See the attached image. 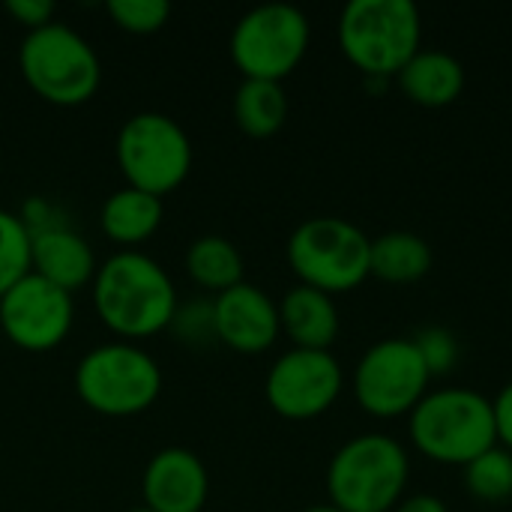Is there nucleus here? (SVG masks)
I'll return each mask as SVG.
<instances>
[{"mask_svg": "<svg viewBox=\"0 0 512 512\" xmlns=\"http://www.w3.org/2000/svg\"><path fill=\"white\" fill-rule=\"evenodd\" d=\"M90 291L99 321L120 342H141L165 333L180 303L168 270L141 249L108 255L99 264Z\"/></svg>", "mask_w": 512, "mask_h": 512, "instance_id": "nucleus-1", "label": "nucleus"}, {"mask_svg": "<svg viewBox=\"0 0 512 512\" xmlns=\"http://www.w3.org/2000/svg\"><path fill=\"white\" fill-rule=\"evenodd\" d=\"M408 435L429 462L465 468L498 447L492 399L468 387L429 390L408 414Z\"/></svg>", "mask_w": 512, "mask_h": 512, "instance_id": "nucleus-2", "label": "nucleus"}, {"mask_svg": "<svg viewBox=\"0 0 512 512\" xmlns=\"http://www.w3.org/2000/svg\"><path fill=\"white\" fill-rule=\"evenodd\" d=\"M336 39L363 78H390L423 48V15L411 0H351L339 12Z\"/></svg>", "mask_w": 512, "mask_h": 512, "instance_id": "nucleus-3", "label": "nucleus"}, {"mask_svg": "<svg viewBox=\"0 0 512 512\" xmlns=\"http://www.w3.org/2000/svg\"><path fill=\"white\" fill-rule=\"evenodd\" d=\"M75 393L99 417L126 420L150 411L165 387L162 369L138 342H105L90 348L75 366Z\"/></svg>", "mask_w": 512, "mask_h": 512, "instance_id": "nucleus-4", "label": "nucleus"}, {"mask_svg": "<svg viewBox=\"0 0 512 512\" xmlns=\"http://www.w3.org/2000/svg\"><path fill=\"white\" fill-rule=\"evenodd\" d=\"M18 69L24 84L48 105H87L102 84V60L96 48L69 24L51 21L24 33L18 45Z\"/></svg>", "mask_w": 512, "mask_h": 512, "instance_id": "nucleus-5", "label": "nucleus"}, {"mask_svg": "<svg viewBox=\"0 0 512 512\" xmlns=\"http://www.w3.org/2000/svg\"><path fill=\"white\" fill-rule=\"evenodd\" d=\"M411 477L408 450L390 435H357L327 465V501L342 512H393Z\"/></svg>", "mask_w": 512, "mask_h": 512, "instance_id": "nucleus-6", "label": "nucleus"}, {"mask_svg": "<svg viewBox=\"0 0 512 512\" xmlns=\"http://www.w3.org/2000/svg\"><path fill=\"white\" fill-rule=\"evenodd\" d=\"M285 258L300 285L336 297L372 276V237L342 216H312L291 231Z\"/></svg>", "mask_w": 512, "mask_h": 512, "instance_id": "nucleus-7", "label": "nucleus"}, {"mask_svg": "<svg viewBox=\"0 0 512 512\" xmlns=\"http://www.w3.org/2000/svg\"><path fill=\"white\" fill-rule=\"evenodd\" d=\"M114 159L126 186L165 201V195L177 192L192 171V141L174 117L138 111L120 126Z\"/></svg>", "mask_w": 512, "mask_h": 512, "instance_id": "nucleus-8", "label": "nucleus"}, {"mask_svg": "<svg viewBox=\"0 0 512 512\" xmlns=\"http://www.w3.org/2000/svg\"><path fill=\"white\" fill-rule=\"evenodd\" d=\"M312 24L291 3H261L249 9L231 30L228 54L243 78L285 81L306 57Z\"/></svg>", "mask_w": 512, "mask_h": 512, "instance_id": "nucleus-9", "label": "nucleus"}, {"mask_svg": "<svg viewBox=\"0 0 512 512\" xmlns=\"http://www.w3.org/2000/svg\"><path fill=\"white\" fill-rule=\"evenodd\" d=\"M432 375L414 339H381L357 360L351 387L363 414L375 420L408 417L429 393Z\"/></svg>", "mask_w": 512, "mask_h": 512, "instance_id": "nucleus-10", "label": "nucleus"}, {"mask_svg": "<svg viewBox=\"0 0 512 512\" xmlns=\"http://www.w3.org/2000/svg\"><path fill=\"white\" fill-rule=\"evenodd\" d=\"M345 372L333 351L291 348L273 360L264 378V399L282 420L306 423L324 417L342 396Z\"/></svg>", "mask_w": 512, "mask_h": 512, "instance_id": "nucleus-11", "label": "nucleus"}, {"mask_svg": "<svg viewBox=\"0 0 512 512\" xmlns=\"http://www.w3.org/2000/svg\"><path fill=\"white\" fill-rule=\"evenodd\" d=\"M72 324V294L60 291L36 273H27L0 297V330L15 348L27 354H45L60 348Z\"/></svg>", "mask_w": 512, "mask_h": 512, "instance_id": "nucleus-12", "label": "nucleus"}, {"mask_svg": "<svg viewBox=\"0 0 512 512\" xmlns=\"http://www.w3.org/2000/svg\"><path fill=\"white\" fill-rule=\"evenodd\" d=\"M219 345L237 354H264L282 336L279 303L252 282H240L213 297Z\"/></svg>", "mask_w": 512, "mask_h": 512, "instance_id": "nucleus-13", "label": "nucleus"}, {"mask_svg": "<svg viewBox=\"0 0 512 512\" xmlns=\"http://www.w3.org/2000/svg\"><path fill=\"white\" fill-rule=\"evenodd\" d=\"M141 498L153 512H204L210 498L207 465L186 447H165L144 465Z\"/></svg>", "mask_w": 512, "mask_h": 512, "instance_id": "nucleus-14", "label": "nucleus"}, {"mask_svg": "<svg viewBox=\"0 0 512 512\" xmlns=\"http://www.w3.org/2000/svg\"><path fill=\"white\" fill-rule=\"evenodd\" d=\"M99 264L93 246L75 228H51L30 234V273L57 285L66 294H75L93 285Z\"/></svg>", "mask_w": 512, "mask_h": 512, "instance_id": "nucleus-15", "label": "nucleus"}, {"mask_svg": "<svg viewBox=\"0 0 512 512\" xmlns=\"http://www.w3.org/2000/svg\"><path fill=\"white\" fill-rule=\"evenodd\" d=\"M396 84L405 99L420 108H447L465 93L468 72L456 54L444 48H420L402 66Z\"/></svg>", "mask_w": 512, "mask_h": 512, "instance_id": "nucleus-16", "label": "nucleus"}, {"mask_svg": "<svg viewBox=\"0 0 512 512\" xmlns=\"http://www.w3.org/2000/svg\"><path fill=\"white\" fill-rule=\"evenodd\" d=\"M279 324L294 348L309 351H330L342 327L336 300L300 282L279 300Z\"/></svg>", "mask_w": 512, "mask_h": 512, "instance_id": "nucleus-17", "label": "nucleus"}, {"mask_svg": "<svg viewBox=\"0 0 512 512\" xmlns=\"http://www.w3.org/2000/svg\"><path fill=\"white\" fill-rule=\"evenodd\" d=\"M162 219H165L162 198L138 192L132 186L111 192L99 210V228L105 240L117 246V252H135L138 246H144L159 231Z\"/></svg>", "mask_w": 512, "mask_h": 512, "instance_id": "nucleus-18", "label": "nucleus"}, {"mask_svg": "<svg viewBox=\"0 0 512 512\" xmlns=\"http://www.w3.org/2000/svg\"><path fill=\"white\" fill-rule=\"evenodd\" d=\"M435 264L432 246L414 231H387L372 240V276L387 285H414Z\"/></svg>", "mask_w": 512, "mask_h": 512, "instance_id": "nucleus-19", "label": "nucleus"}, {"mask_svg": "<svg viewBox=\"0 0 512 512\" xmlns=\"http://www.w3.org/2000/svg\"><path fill=\"white\" fill-rule=\"evenodd\" d=\"M231 117L249 138H273L288 120V93L279 81L243 78L231 99Z\"/></svg>", "mask_w": 512, "mask_h": 512, "instance_id": "nucleus-20", "label": "nucleus"}, {"mask_svg": "<svg viewBox=\"0 0 512 512\" xmlns=\"http://www.w3.org/2000/svg\"><path fill=\"white\" fill-rule=\"evenodd\" d=\"M183 267H186V276L210 291L213 297L246 282L243 279V252L222 234H204L198 240L189 243L186 255H183Z\"/></svg>", "mask_w": 512, "mask_h": 512, "instance_id": "nucleus-21", "label": "nucleus"}, {"mask_svg": "<svg viewBox=\"0 0 512 512\" xmlns=\"http://www.w3.org/2000/svg\"><path fill=\"white\" fill-rule=\"evenodd\" d=\"M465 489L480 504H507L512 498V453L501 444L468 462Z\"/></svg>", "mask_w": 512, "mask_h": 512, "instance_id": "nucleus-22", "label": "nucleus"}, {"mask_svg": "<svg viewBox=\"0 0 512 512\" xmlns=\"http://www.w3.org/2000/svg\"><path fill=\"white\" fill-rule=\"evenodd\" d=\"M177 345L192 348V351H204L219 345L216 339V321H213V300L207 297H195L186 303H177L174 318L165 330Z\"/></svg>", "mask_w": 512, "mask_h": 512, "instance_id": "nucleus-23", "label": "nucleus"}, {"mask_svg": "<svg viewBox=\"0 0 512 512\" xmlns=\"http://www.w3.org/2000/svg\"><path fill=\"white\" fill-rule=\"evenodd\" d=\"M30 273V234L18 213L0 207V297Z\"/></svg>", "mask_w": 512, "mask_h": 512, "instance_id": "nucleus-24", "label": "nucleus"}, {"mask_svg": "<svg viewBox=\"0 0 512 512\" xmlns=\"http://www.w3.org/2000/svg\"><path fill=\"white\" fill-rule=\"evenodd\" d=\"M105 12L111 24L129 36H153L171 18V3L165 0H108Z\"/></svg>", "mask_w": 512, "mask_h": 512, "instance_id": "nucleus-25", "label": "nucleus"}, {"mask_svg": "<svg viewBox=\"0 0 512 512\" xmlns=\"http://www.w3.org/2000/svg\"><path fill=\"white\" fill-rule=\"evenodd\" d=\"M414 345L429 369V375H447L456 369L459 360V339L447 327H423L414 333Z\"/></svg>", "mask_w": 512, "mask_h": 512, "instance_id": "nucleus-26", "label": "nucleus"}, {"mask_svg": "<svg viewBox=\"0 0 512 512\" xmlns=\"http://www.w3.org/2000/svg\"><path fill=\"white\" fill-rule=\"evenodd\" d=\"M3 9H6V15H9L15 24L24 27V33L51 24V21H54V12H57V6H54L51 0H6Z\"/></svg>", "mask_w": 512, "mask_h": 512, "instance_id": "nucleus-27", "label": "nucleus"}, {"mask_svg": "<svg viewBox=\"0 0 512 512\" xmlns=\"http://www.w3.org/2000/svg\"><path fill=\"white\" fill-rule=\"evenodd\" d=\"M492 411H495V432H498V444L512 453V381L501 387V393L492 399Z\"/></svg>", "mask_w": 512, "mask_h": 512, "instance_id": "nucleus-28", "label": "nucleus"}, {"mask_svg": "<svg viewBox=\"0 0 512 512\" xmlns=\"http://www.w3.org/2000/svg\"><path fill=\"white\" fill-rule=\"evenodd\" d=\"M393 512H450V510H447V504H444L438 495H411V498H402Z\"/></svg>", "mask_w": 512, "mask_h": 512, "instance_id": "nucleus-29", "label": "nucleus"}, {"mask_svg": "<svg viewBox=\"0 0 512 512\" xmlns=\"http://www.w3.org/2000/svg\"><path fill=\"white\" fill-rule=\"evenodd\" d=\"M300 512H342V510H336V507L327 501V504H312V507H303Z\"/></svg>", "mask_w": 512, "mask_h": 512, "instance_id": "nucleus-30", "label": "nucleus"}, {"mask_svg": "<svg viewBox=\"0 0 512 512\" xmlns=\"http://www.w3.org/2000/svg\"><path fill=\"white\" fill-rule=\"evenodd\" d=\"M126 512H153L150 507H144V504H138V507H132V510H126Z\"/></svg>", "mask_w": 512, "mask_h": 512, "instance_id": "nucleus-31", "label": "nucleus"}, {"mask_svg": "<svg viewBox=\"0 0 512 512\" xmlns=\"http://www.w3.org/2000/svg\"><path fill=\"white\" fill-rule=\"evenodd\" d=\"M510 297H512V282H510Z\"/></svg>", "mask_w": 512, "mask_h": 512, "instance_id": "nucleus-32", "label": "nucleus"}]
</instances>
